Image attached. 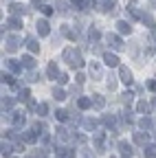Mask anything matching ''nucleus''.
Returning a JSON list of instances; mask_svg holds the SVG:
<instances>
[{"label": "nucleus", "mask_w": 156, "mask_h": 158, "mask_svg": "<svg viewBox=\"0 0 156 158\" xmlns=\"http://www.w3.org/2000/svg\"><path fill=\"white\" fill-rule=\"evenodd\" d=\"M62 59L70 66V68H75V70H79V68H84V57H82V51L79 48H75V46H66L64 51H62Z\"/></svg>", "instance_id": "f257e3e1"}, {"label": "nucleus", "mask_w": 156, "mask_h": 158, "mask_svg": "<svg viewBox=\"0 0 156 158\" xmlns=\"http://www.w3.org/2000/svg\"><path fill=\"white\" fill-rule=\"evenodd\" d=\"M7 118H9V123L13 125V127H24V123H27V112L22 110H13V112H9L7 114Z\"/></svg>", "instance_id": "f03ea898"}, {"label": "nucleus", "mask_w": 156, "mask_h": 158, "mask_svg": "<svg viewBox=\"0 0 156 158\" xmlns=\"http://www.w3.org/2000/svg\"><path fill=\"white\" fill-rule=\"evenodd\" d=\"M106 42H108V46H110L112 51H123V48H125L123 37H121L119 33H108V35H106Z\"/></svg>", "instance_id": "7ed1b4c3"}, {"label": "nucleus", "mask_w": 156, "mask_h": 158, "mask_svg": "<svg viewBox=\"0 0 156 158\" xmlns=\"http://www.w3.org/2000/svg\"><path fill=\"white\" fill-rule=\"evenodd\" d=\"M20 44H22V40L18 35H7L5 37V51L7 53H15L18 48H20Z\"/></svg>", "instance_id": "20e7f679"}, {"label": "nucleus", "mask_w": 156, "mask_h": 158, "mask_svg": "<svg viewBox=\"0 0 156 158\" xmlns=\"http://www.w3.org/2000/svg\"><path fill=\"white\" fill-rule=\"evenodd\" d=\"M88 75L95 79V81L103 79V66H101V62H90L88 64Z\"/></svg>", "instance_id": "39448f33"}, {"label": "nucleus", "mask_w": 156, "mask_h": 158, "mask_svg": "<svg viewBox=\"0 0 156 158\" xmlns=\"http://www.w3.org/2000/svg\"><path fill=\"white\" fill-rule=\"evenodd\" d=\"M119 81L125 84V86H132L134 84V77H132V70L128 66H119Z\"/></svg>", "instance_id": "423d86ee"}, {"label": "nucleus", "mask_w": 156, "mask_h": 158, "mask_svg": "<svg viewBox=\"0 0 156 158\" xmlns=\"http://www.w3.org/2000/svg\"><path fill=\"white\" fill-rule=\"evenodd\" d=\"M92 145L97 152H103L106 149V132H95L92 134Z\"/></svg>", "instance_id": "0eeeda50"}, {"label": "nucleus", "mask_w": 156, "mask_h": 158, "mask_svg": "<svg viewBox=\"0 0 156 158\" xmlns=\"http://www.w3.org/2000/svg\"><path fill=\"white\" fill-rule=\"evenodd\" d=\"M9 11H11V15L24 18V15L29 13V7H27V5H22V2H11V5H9Z\"/></svg>", "instance_id": "6e6552de"}, {"label": "nucleus", "mask_w": 156, "mask_h": 158, "mask_svg": "<svg viewBox=\"0 0 156 158\" xmlns=\"http://www.w3.org/2000/svg\"><path fill=\"white\" fill-rule=\"evenodd\" d=\"M35 29H37V35H40V37H48V35H51V24H48V20H46V18L37 20Z\"/></svg>", "instance_id": "1a4fd4ad"}, {"label": "nucleus", "mask_w": 156, "mask_h": 158, "mask_svg": "<svg viewBox=\"0 0 156 158\" xmlns=\"http://www.w3.org/2000/svg\"><path fill=\"white\" fill-rule=\"evenodd\" d=\"M55 141H62V143H68V141H73V134L68 132V127L60 125V127L55 130Z\"/></svg>", "instance_id": "9d476101"}, {"label": "nucleus", "mask_w": 156, "mask_h": 158, "mask_svg": "<svg viewBox=\"0 0 156 158\" xmlns=\"http://www.w3.org/2000/svg\"><path fill=\"white\" fill-rule=\"evenodd\" d=\"M156 125H154V118L150 116V114H143L141 118H139V130H143V132H150V130H154Z\"/></svg>", "instance_id": "9b49d317"}, {"label": "nucleus", "mask_w": 156, "mask_h": 158, "mask_svg": "<svg viewBox=\"0 0 156 158\" xmlns=\"http://www.w3.org/2000/svg\"><path fill=\"white\" fill-rule=\"evenodd\" d=\"M5 27H7V29H11V31H20L24 24H22V18H18V15H9V18H7V22H5Z\"/></svg>", "instance_id": "f8f14e48"}, {"label": "nucleus", "mask_w": 156, "mask_h": 158, "mask_svg": "<svg viewBox=\"0 0 156 158\" xmlns=\"http://www.w3.org/2000/svg\"><path fill=\"white\" fill-rule=\"evenodd\" d=\"M101 59H103V64H106L108 68H116V66H119V57H116L114 53H110V51H106V53L101 55Z\"/></svg>", "instance_id": "ddd939ff"}, {"label": "nucleus", "mask_w": 156, "mask_h": 158, "mask_svg": "<svg viewBox=\"0 0 156 158\" xmlns=\"http://www.w3.org/2000/svg\"><path fill=\"white\" fill-rule=\"evenodd\" d=\"M116 33H119V35H130L132 33V22H128V20H119V22H116Z\"/></svg>", "instance_id": "4468645a"}, {"label": "nucleus", "mask_w": 156, "mask_h": 158, "mask_svg": "<svg viewBox=\"0 0 156 158\" xmlns=\"http://www.w3.org/2000/svg\"><path fill=\"white\" fill-rule=\"evenodd\" d=\"M7 68H9V73H13V75H20L24 66H22L20 59H7Z\"/></svg>", "instance_id": "2eb2a0df"}, {"label": "nucleus", "mask_w": 156, "mask_h": 158, "mask_svg": "<svg viewBox=\"0 0 156 158\" xmlns=\"http://www.w3.org/2000/svg\"><path fill=\"white\" fill-rule=\"evenodd\" d=\"M15 101H18V97L5 94V97H2V114H5V112H11V108L15 106Z\"/></svg>", "instance_id": "dca6fc26"}, {"label": "nucleus", "mask_w": 156, "mask_h": 158, "mask_svg": "<svg viewBox=\"0 0 156 158\" xmlns=\"http://www.w3.org/2000/svg\"><path fill=\"white\" fill-rule=\"evenodd\" d=\"M147 138H150V136H147V132H143V130H139V132L132 134V141H134L136 145H143V147L147 145Z\"/></svg>", "instance_id": "f3484780"}, {"label": "nucleus", "mask_w": 156, "mask_h": 158, "mask_svg": "<svg viewBox=\"0 0 156 158\" xmlns=\"http://www.w3.org/2000/svg\"><path fill=\"white\" fill-rule=\"evenodd\" d=\"M0 152H2V158H11V154L15 152V145H11V141H5V138H2V145H0Z\"/></svg>", "instance_id": "a211bd4d"}, {"label": "nucleus", "mask_w": 156, "mask_h": 158, "mask_svg": "<svg viewBox=\"0 0 156 158\" xmlns=\"http://www.w3.org/2000/svg\"><path fill=\"white\" fill-rule=\"evenodd\" d=\"M116 147H119V154H121L123 158H130V156H132V152H134V149H132V145H130L128 141H119V145H116Z\"/></svg>", "instance_id": "6ab92c4d"}, {"label": "nucleus", "mask_w": 156, "mask_h": 158, "mask_svg": "<svg viewBox=\"0 0 156 158\" xmlns=\"http://www.w3.org/2000/svg\"><path fill=\"white\" fill-rule=\"evenodd\" d=\"M97 125H99V123H97L92 116H86V118H82V127H84L86 132H97Z\"/></svg>", "instance_id": "aec40b11"}, {"label": "nucleus", "mask_w": 156, "mask_h": 158, "mask_svg": "<svg viewBox=\"0 0 156 158\" xmlns=\"http://www.w3.org/2000/svg\"><path fill=\"white\" fill-rule=\"evenodd\" d=\"M99 40H101V33H99V29L90 27V29H88V42H90V46L99 44Z\"/></svg>", "instance_id": "412c9836"}, {"label": "nucleus", "mask_w": 156, "mask_h": 158, "mask_svg": "<svg viewBox=\"0 0 156 158\" xmlns=\"http://www.w3.org/2000/svg\"><path fill=\"white\" fill-rule=\"evenodd\" d=\"M46 77L53 79V81H55L57 77H60V68H57V62H48V66H46Z\"/></svg>", "instance_id": "4be33fe9"}, {"label": "nucleus", "mask_w": 156, "mask_h": 158, "mask_svg": "<svg viewBox=\"0 0 156 158\" xmlns=\"http://www.w3.org/2000/svg\"><path fill=\"white\" fill-rule=\"evenodd\" d=\"M27 48H29V53L37 55V53H40V42H37L35 37H27Z\"/></svg>", "instance_id": "5701e85b"}, {"label": "nucleus", "mask_w": 156, "mask_h": 158, "mask_svg": "<svg viewBox=\"0 0 156 158\" xmlns=\"http://www.w3.org/2000/svg\"><path fill=\"white\" fill-rule=\"evenodd\" d=\"M150 110H152V106L145 101V99H139V101H136V112L139 114H150Z\"/></svg>", "instance_id": "b1692460"}, {"label": "nucleus", "mask_w": 156, "mask_h": 158, "mask_svg": "<svg viewBox=\"0 0 156 158\" xmlns=\"http://www.w3.org/2000/svg\"><path fill=\"white\" fill-rule=\"evenodd\" d=\"M22 66L27 68V70H35V59H33V55H22Z\"/></svg>", "instance_id": "393cba45"}, {"label": "nucleus", "mask_w": 156, "mask_h": 158, "mask_svg": "<svg viewBox=\"0 0 156 158\" xmlns=\"http://www.w3.org/2000/svg\"><path fill=\"white\" fill-rule=\"evenodd\" d=\"M92 108L95 110H103L106 108V99L101 94H92Z\"/></svg>", "instance_id": "a878e982"}, {"label": "nucleus", "mask_w": 156, "mask_h": 158, "mask_svg": "<svg viewBox=\"0 0 156 158\" xmlns=\"http://www.w3.org/2000/svg\"><path fill=\"white\" fill-rule=\"evenodd\" d=\"M99 11L112 13V11H114V0H101V2H99Z\"/></svg>", "instance_id": "bb28decb"}, {"label": "nucleus", "mask_w": 156, "mask_h": 158, "mask_svg": "<svg viewBox=\"0 0 156 158\" xmlns=\"http://www.w3.org/2000/svg\"><path fill=\"white\" fill-rule=\"evenodd\" d=\"M77 108H79V110L92 108V99H90V97H79V99H77Z\"/></svg>", "instance_id": "cd10ccee"}, {"label": "nucleus", "mask_w": 156, "mask_h": 158, "mask_svg": "<svg viewBox=\"0 0 156 158\" xmlns=\"http://www.w3.org/2000/svg\"><path fill=\"white\" fill-rule=\"evenodd\" d=\"M22 141H24V143H35V141H37V132H35L33 127L27 130V132L22 134Z\"/></svg>", "instance_id": "c85d7f7f"}, {"label": "nucleus", "mask_w": 156, "mask_h": 158, "mask_svg": "<svg viewBox=\"0 0 156 158\" xmlns=\"http://www.w3.org/2000/svg\"><path fill=\"white\" fill-rule=\"evenodd\" d=\"M141 22H143V24H145V27H147L150 31H152V29H156V22H154V18H152V13H147V11L143 13V18H141Z\"/></svg>", "instance_id": "c756f323"}, {"label": "nucleus", "mask_w": 156, "mask_h": 158, "mask_svg": "<svg viewBox=\"0 0 156 158\" xmlns=\"http://www.w3.org/2000/svg\"><path fill=\"white\" fill-rule=\"evenodd\" d=\"M125 11L130 13V18H132V20H141V18H143V11H139L134 5H128V7H125Z\"/></svg>", "instance_id": "7c9ffc66"}, {"label": "nucleus", "mask_w": 156, "mask_h": 158, "mask_svg": "<svg viewBox=\"0 0 156 158\" xmlns=\"http://www.w3.org/2000/svg\"><path fill=\"white\" fill-rule=\"evenodd\" d=\"M55 118L60 123H66V121H70V112L68 110H55Z\"/></svg>", "instance_id": "2f4dec72"}, {"label": "nucleus", "mask_w": 156, "mask_h": 158, "mask_svg": "<svg viewBox=\"0 0 156 158\" xmlns=\"http://www.w3.org/2000/svg\"><path fill=\"white\" fill-rule=\"evenodd\" d=\"M143 154H145V158H156V143H147L143 147Z\"/></svg>", "instance_id": "473e14b6"}, {"label": "nucleus", "mask_w": 156, "mask_h": 158, "mask_svg": "<svg viewBox=\"0 0 156 158\" xmlns=\"http://www.w3.org/2000/svg\"><path fill=\"white\" fill-rule=\"evenodd\" d=\"M62 35H64V37H68V40H73V42L77 40V31H73L68 24H64V27H62Z\"/></svg>", "instance_id": "72a5a7b5"}, {"label": "nucleus", "mask_w": 156, "mask_h": 158, "mask_svg": "<svg viewBox=\"0 0 156 158\" xmlns=\"http://www.w3.org/2000/svg\"><path fill=\"white\" fill-rule=\"evenodd\" d=\"M33 130H35L37 134H46V132H48V127H46V123H44V121H40V118H37V121L33 123Z\"/></svg>", "instance_id": "f704fd0d"}, {"label": "nucleus", "mask_w": 156, "mask_h": 158, "mask_svg": "<svg viewBox=\"0 0 156 158\" xmlns=\"http://www.w3.org/2000/svg\"><path fill=\"white\" fill-rule=\"evenodd\" d=\"M0 79H2V84H7V86H13V84H15V77H13V73H5V70H2Z\"/></svg>", "instance_id": "c9c22d12"}, {"label": "nucleus", "mask_w": 156, "mask_h": 158, "mask_svg": "<svg viewBox=\"0 0 156 158\" xmlns=\"http://www.w3.org/2000/svg\"><path fill=\"white\" fill-rule=\"evenodd\" d=\"M53 99H55V101H64V99H66V92L62 90V88H53Z\"/></svg>", "instance_id": "e433bc0d"}, {"label": "nucleus", "mask_w": 156, "mask_h": 158, "mask_svg": "<svg viewBox=\"0 0 156 158\" xmlns=\"http://www.w3.org/2000/svg\"><path fill=\"white\" fill-rule=\"evenodd\" d=\"M35 112H37V116H40V118H44V116L48 114V103H44V101H42L40 106H37V110H35Z\"/></svg>", "instance_id": "4c0bfd02"}, {"label": "nucleus", "mask_w": 156, "mask_h": 158, "mask_svg": "<svg viewBox=\"0 0 156 158\" xmlns=\"http://www.w3.org/2000/svg\"><path fill=\"white\" fill-rule=\"evenodd\" d=\"M40 79H42V75H40V73L29 70V75H27V81H29V84H35V81H40Z\"/></svg>", "instance_id": "58836bf2"}, {"label": "nucleus", "mask_w": 156, "mask_h": 158, "mask_svg": "<svg viewBox=\"0 0 156 158\" xmlns=\"http://www.w3.org/2000/svg\"><path fill=\"white\" fill-rule=\"evenodd\" d=\"M18 101H31V92H29V88H22L20 92H18Z\"/></svg>", "instance_id": "ea45409f"}, {"label": "nucleus", "mask_w": 156, "mask_h": 158, "mask_svg": "<svg viewBox=\"0 0 156 158\" xmlns=\"http://www.w3.org/2000/svg\"><path fill=\"white\" fill-rule=\"evenodd\" d=\"M55 5H57V11H60L62 15L68 13V5H66V0H55Z\"/></svg>", "instance_id": "a19ab883"}, {"label": "nucleus", "mask_w": 156, "mask_h": 158, "mask_svg": "<svg viewBox=\"0 0 156 158\" xmlns=\"http://www.w3.org/2000/svg\"><path fill=\"white\" fill-rule=\"evenodd\" d=\"M132 99H134V92H132V90H125V92L121 94V101H123V103H128V106L132 103Z\"/></svg>", "instance_id": "79ce46f5"}, {"label": "nucleus", "mask_w": 156, "mask_h": 158, "mask_svg": "<svg viewBox=\"0 0 156 158\" xmlns=\"http://www.w3.org/2000/svg\"><path fill=\"white\" fill-rule=\"evenodd\" d=\"M123 123H125V125H132V123H134V116H132V112H130V110H125V112H123Z\"/></svg>", "instance_id": "37998d69"}, {"label": "nucleus", "mask_w": 156, "mask_h": 158, "mask_svg": "<svg viewBox=\"0 0 156 158\" xmlns=\"http://www.w3.org/2000/svg\"><path fill=\"white\" fill-rule=\"evenodd\" d=\"M40 11H42V13H44V15H46V18H48V15H53V13H55V9H53V7H51V5H42V7H40Z\"/></svg>", "instance_id": "c03bdc74"}, {"label": "nucleus", "mask_w": 156, "mask_h": 158, "mask_svg": "<svg viewBox=\"0 0 156 158\" xmlns=\"http://www.w3.org/2000/svg\"><path fill=\"white\" fill-rule=\"evenodd\" d=\"M73 143L84 145V143H86V136H84V134H73Z\"/></svg>", "instance_id": "a18cd8bd"}, {"label": "nucleus", "mask_w": 156, "mask_h": 158, "mask_svg": "<svg viewBox=\"0 0 156 158\" xmlns=\"http://www.w3.org/2000/svg\"><path fill=\"white\" fill-rule=\"evenodd\" d=\"M106 86H108V90H110V92H114V90H116V79H114V77H110L108 81H106Z\"/></svg>", "instance_id": "49530a36"}, {"label": "nucleus", "mask_w": 156, "mask_h": 158, "mask_svg": "<svg viewBox=\"0 0 156 158\" xmlns=\"http://www.w3.org/2000/svg\"><path fill=\"white\" fill-rule=\"evenodd\" d=\"M55 81H57V84H62V86H64V84H68V75H66V73H60V77H57Z\"/></svg>", "instance_id": "de8ad7c7"}, {"label": "nucleus", "mask_w": 156, "mask_h": 158, "mask_svg": "<svg viewBox=\"0 0 156 158\" xmlns=\"http://www.w3.org/2000/svg\"><path fill=\"white\" fill-rule=\"evenodd\" d=\"M147 42L156 46V29H152V31H150V35H147Z\"/></svg>", "instance_id": "09e8293b"}, {"label": "nucleus", "mask_w": 156, "mask_h": 158, "mask_svg": "<svg viewBox=\"0 0 156 158\" xmlns=\"http://www.w3.org/2000/svg\"><path fill=\"white\" fill-rule=\"evenodd\" d=\"M75 81L79 84V86H84V81H86V75H84V73H77V75H75Z\"/></svg>", "instance_id": "8fccbe9b"}, {"label": "nucleus", "mask_w": 156, "mask_h": 158, "mask_svg": "<svg viewBox=\"0 0 156 158\" xmlns=\"http://www.w3.org/2000/svg\"><path fill=\"white\" fill-rule=\"evenodd\" d=\"M145 88H147V90H152V92H156V79H150V81L145 84Z\"/></svg>", "instance_id": "3c124183"}, {"label": "nucleus", "mask_w": 156, "mask_h": 158, "mask_svg": "<svg viewBox=\"0 0 156 158\" xmlns=\"http://www.w3.org/2000/svg\"><path fill=\"white\" fill-rule=\"evenodd\" d=\"M79 92H82L79 84H77V86H70V94H79Z\"/></svg>", "instance_id": "603ef678"}, {"label": "nucleus", "mask_w": 156, "mask_h": 158, "mask_svg": "<svg viewBox=\"0 0 156 158\" xmlns=\"http://www.w3.org/2000/svg\"><path fill=\"white\" fill-rule=\"evenodd\" d=\"M27 106H29V110H37V106H40V103H35L33 99H31V101H27Z\"/></svg>", "instance_id": "864d4df0"}, {"label": "nucleus", "mask_w": 156, "mask_h": 158, "mask_svg": "<svg viewBox=\"0 0 156 158\" xmlns=\"http://www.w3.org/2000/svg\"><path fill=\"white\" fill-rule=\"evenodd\" d=\"M66 158H75V149L73 147H66Z\"/></svg>", "instance_id": "5fc2aeb1"}, {"label": "nucleus", "mask_w": 156, "mask_h": 158, "mask_svg": "<svg viewBox=\"0 0 156 158\" xmlns=\"http://www.w3.org/2000/svg\"><path fill=\"white\" fill-rule=\"evenodd\" d=\"M31 5H33V7H42L44 0H31Z\"/></svg>", "instance_id": "6e6d98bb"}, {"label": "nucleus", "mask_w": 156, "mask_h": 158, "mask_svg": "<svg viewBox=\"0 0 156 158\" xmlns=\"http://www.w3.org/2000/svg\"><path fill=\"white\" fill-rule=\"evenodd\" d=\"M48 141H51V136H48V134H42V143H44V145H46V143H48Z\"/></svg>", "instance_id": "4d7b16f0"}, {"label": "nucleus", "mask_w": 156, "mask_h": 158, "mask_svg": "<svg viewBox=\"0 0 156 158\" xmlns=\"http://www.w3.org/2000/svg\"><path fill=\"white\" fill-rule=\"evenodd\" d=\"M84 158H95V156H92L90 152H84Z\"/></svg>", "instance_id": "13d9d810"}, {"label": "nucleus", "mask_w": 156, "mask_h": 158, "mask_svg": "<svg viewBox=\"0 0 156 158\" xmlns=\"http://www.w3.org/2000/svg\"><path fill=\"white\" fill-rule=\"evenodd\" d=\"M150 7H152V9H156V0H150Z\"/></svg>", "instance_id": "bf43d9fd"}, {"label": "nucleus", "mask_w": 156, "mask_h": 158, "mask_svg": "<svg viewBox=\"0 0 156 158\" xmlns=\"http://www.w3.org/2000/svg\"><path fill=\"white\" fill-rule=\"evenodd\" d=\"M152 106H154V110H156V97H154V101H152Z\"/></svg>", "instance_id": "052dcab7"}, {"label": "nucleus", "mask_w": 156, "mask_h": 158, "mask_svg": "<svg viewBox=\"0 0 156 158\" xmlns=\"http://www.w3.org/2000/svg\"><path fill=\"white\" fill-rule=\"evenodd\" d=\"M134 2H136V0H130V5H134Z\"/></svg>", "instance_id": "680f3d73"}, {"label": "nucleus", "mask_w": 156, "mask_h": 158, "mask_svg": "<svg viewBox=\"0 0 156 158\" xmlns=\"http://www.w3.org/2000/svg\"><path fill=\"white\" fill-rule=\"evenodd\" d=\"M110 158H116V156H110Z\"/></svg>", "instance_id": "e2e57ef3"}, {"label": "nucleus", "mask_w": 156, "mask_h": 158, "mask_svg": "<svg viewBox=\"0 0 156 158\" xmlns=\"http://www.w3.org/2000/svg\"><path fill=\"white\" fill-rule=\"evenodd\" d=\"M154 130H156V127H154Z\"/></svg>", "instance_id": "0e129e2a"}]
</instances>
